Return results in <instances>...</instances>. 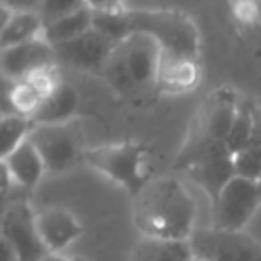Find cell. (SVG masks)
<instances>
[{"label": "cell", "instance_id": "44dd1931", "mask_svg": "<svg viewBox=\"0 0 261 261\" xmlns=\"http://www.w3.org/2000/svg\"><path fill=\"white\" fill-rule=\"evenodd\" d=\"M36 123L33 122L29 115H8L2 116L0 130H2V158L8 156L11 150H15L18 145H22L25 140H29V135Z\"/></svg>", "mask_w": 261, "mask_h": 261}, {"label": "cell", "instance_id": "30bf717a", "mask_svg": "<svg viewBox=\"0 0 261 261\" xmlns=\"http://www.w3.org/2000/svg\"><path fill=\"white\" fill-rule=\"evenodd\" d=\"M115 45L116 43L102 36L98 31L90 29L88 33L81 34L73 40L56 45V65L75 70V72L97 73L102 77V70H104Z\"/></svg>", "mask_w": 261, "mask_h": 261}, {"label": "cell", "instance_id": "cb8c5ba5", "mask_svg": "<svg viewBox=\"0 0 261 261\" xmlns=\"http://www.w3.org/2000/svg\"><path fill=\"white\" fill-rule=\"evenodd\" d=\"M41 0H2V8L13 13H38Z\"/></svg>", "mask_w": 261, "mask_h": 261}, {"label": "cell", "instance_id": "2e32d148", "mask_svg": "<svg viewBox=\"0 0 261 261\" xmlns=\"http://www.w3.org/2000/svg\"><path fill=\"white\" fill-rule=\"evenodd\" d=\"M43 29L45 23L38 13H13L2 8V29H0L2 48L40 40L43 38Z\"/></svg>", "mask_w": 261, "mask_h": 261}, {"label": "cell", "instance_id": "3957f363", "mask_svg": "<svg viewBox=\"0 0 261 261\" xmlns=\"http://www.w3.org/2000/svg\"><path fill=\"white\" fill-rule=\"evenodd\" d=\"M238 100L240 98L227 88L207 95L190 123L185 143L172 165L174 170L186 172L202 160L229 150L227 138Z\"/></svg>", "mask_w": 261, "mask_h": 261}, {"label": "cell", "instance_id": "7402d4cb", "mask_svg": "<svg viewBox=\"0 0 261 261\" xmlns=\"http://www.w3.org/2000/svg\"><path fill=\"white\" fill-rule=\"evenodd\" d=\"M234 170L238 177L261 181V145L247 147L234 154Z\"/></svg>", "mask_w": 261, "mask_h": 261}, {"label": "cell", "instance_id": "52a82bcc", "mask_svg": "<svg viewBox=\"0 0 261 261\" xmlns=\"http://www.w3.org/2000/svg\"><path fill=\"white\" fill-rule=\"evenodd\" d=\"M188 242L193 256L206 261H261V242L245 229L197 227Z\"/></svg>", "mask_w": 261, "mask_h": 261}, {"label": "cell", "instance_id": "e0dca14e", "mask_svg": "<svg viewBox=\"0 0 261 261\" xmlns=\"http://www.w3.org/2000/svg\"><path fill=\"white\" fill-rule=\"evenodd\" d=\"M193 250L188 240H160L142 236L127 261H192Z\"/></svg>", "mask_w": 261, "mask_h": 261}, {"label": "cell", "instance_id": "9c48e42d", "mask_svg": "<svg viewBox=\"0 0 261 261\" xmlns=\"http://www.w3.org/2000/svg\"><path fill=\"white\" fill-rule=\"evenodd\" d=\"M261 206V181L232 177L222 190L213 210V225L242 231Z\"/></svg>", "mask_w": 261, "mask_h": 261}, {"label": "cell", "instance_id": "8992f818", "mask_svg": "<svg viewBox=\"0 0 261 261\" xmlns=\"http://www.w3.org/2000/svg\"><path fill=\"white\" fill-rule=\"evenodd\" d=\"M29 140L43 158L47 174H63L84 160V136L72 122L36 123L31 130Z\"/></svg>", "mask_w": 261, "mask_h": 261}, {"label": "cell", "instance_id": "ac0fdd59", "mask_svg": "<svg viewBox=\"0 0 261 261\" xmlns=\"http://www.w3.org/2000/svg\"><path fill=\"white\" fill-rule=\"evenodd\" d=\"M90 29H93V11L88 6H84L79 11H73L47 23L43 29V40L56 47V45H61L88 33Z\"/></svg>", "mask_w": 261, "mask_h": 261}, {"label": "cell", "instance_id": "9a60e30c", "mask_svg": "<svg viewBox=\"0 0 261 261\" xmlns=\"http://www.w3.org/2000/svg\"><path fill=\"white\" fill-rule=\"evenodd\" d=\"M2 165L9 170L13 181L27 190L36 188L38 182L47 174L43 158L31 140H25L22 145L2 158Z\"/></svg>", "mask_w": 261, "mask_h": 261}, {"label": "cell", "instance_id": "d6986e66", "mask_svg": "<svg viewBox=\"0 0 261 261\" xmlns=\"http://www.w3.org/2000/svg\"><path fill=\"white\" fill-rule=\"evenodd\" d=\"M252 127H254V106L245 98H240L238 108L232 120L231 133L227 138V147L232 154L247 149L252 138Z\"/></svg>", "mask_w": 261, "mask_h": 261}, {"label": "cell", "instance_id": "83f0119b", "mask_svg": "<svg viewBox=\"0 0 261 261\" xmlns=\"http://www.w3.org/2000/svg\"><path fill=\"white\" fill-rule=\"evenodd\" d=\"M192 261H206V259H202V257H197V256H193V259Z\"/></svg>", "mask_w": 261, "mask_h": 261}, {"label": "cell", "instance_id": "484cf974", "mask_svg": "<svg viewBox=\"0 0 261 261\" xmlns=\"http://www.w3.org/2000/svg\"><path fill=\"white\" fill-rule=\"evenodd\" d=\"M261 145V108L254 106V127H252V138H250L249 147Z\"/></svg>", "mask_w": 261, "mask_h": 261}, {"label": "cell", "instance_id": "d4e9b609", "mask_svg": "<svg viewBox=\"0 0 261 261\" xmlns=\"http://www.w3.org/2000/svg\"><path fill=\"white\" fill-rule=\"evenodd\" d=\"M84 4L93 11H106V9H120L122 0H84Z\"/></svg>", "mask_w": 261, "mask_h": 261}, {"label": "cell", "instance_id": "5bb4252c", "mask_svg": "<svg viewBox=\"0 0 261 261\" xmlns=\"http://www.w3.org/2000/svg\"><path fill=\"white\" fill-rule=\"evenodd\" d=\"M79 108V93L66 83H54V86L40 98L31 113L34 123H66L72 122Z\"/></svg>", "mask_w": 261, "mask_h": 261}, {"label": "cell", "instance_id": "4316f807", "mask_svg": "<svg viewBox=\"0 0 261 261\" xmlns=\"http://www.w3.org/2000/svg\"><path fill=\"white\" fill-rule=\"evenodd\" d=\"M41 261H88L84 257H77V256H65L61 252H50L43 257Z\"/></svg>", "mask_w": 261, "mask_h": 261}, {"label": "cell", "instance_id": "ffe728a7", "mask_svg": "<svg viewBox=\"0 0 261 261\" xmlns=\"http://www.w3.org/2000/svg\"><path fill=\"white\" fill-rule=\"evenodd\" d=\"M93 29L111 40L113 43H120L133 34L129 25V11H123L122 8L93 11Z\"/></svg>", "mask_w": 261, "mask_h": 261}, {"label": "cell", "instance_id": "8fae6325", "mask_svg": "<svg viewBox=\"0 0 261 261\" xmlns=\"http://www.w3.org/2000/svg\"><path fill=\"white\" fill-rule=\"evenodd\" d=\"M54 47L40 40L2 48V75L15 83H23L56 68Z\"/></svg>", "mask_w": 261, "mask_h": 261}, {"label": "cell", "instance_id": "6da1fadb", "mask_svg": "<svg viewBox=\"0 0 261 261\" xmlns=\"http://www.w3.org/2000/svg\"><path fill=\"white\" fill-rule=\"evenodd\" d=\"M133 199V220L142 236L190 240L197 229L195 200L177 179H150Z\"/></svg>", "mask_w": 261, "mask_h": 261}, {"label": "cell", "instance_id": "277c9868", "mask_svg": "<svg viewBox=\"0 0 261 261\" xmlns=\"http://www.w3.org/2000/svg\"><path fill=\"white\" fill-rule=\"evenodd\" d=\"M130 33H142L158 41L163 54L161 66L197 65L200 48L199 31L186 15L179 11H129Z\"/></svg>", "mask_w": 261, "mask_h": 261}, {"label": "cell", "instance_id": "603a6c76", "mask_svg": "<svg viewBox=\"0 0 261 261\" xmlns=\"http://www.w3.org/2000/svg\"><path fill=\"white\" fill-rule=\"evenodd\" d=\"M84 0H41V6L38 9V15L41 16L43 23L54 22L65 15H70L73 11H79L84 8Z\"/></svg>", "mask_w": 261, "mask_h": 261}, {"label": "cell", "instance_id": "4fadbf2b", "mask_svg": "<svg viewBox=\"0 0 261 261\" xmlns=\"http://www.w3.org/2000/svg\"><path fill=\"white\" fill-rule=\"evenodd\" d=\"M185 174L190 181L195 182L197 186H200L206 192V195L211 200V206H213L220 197L222 190L227 186V182L232 177H236L234 154L229 152V150L215 154V156L193 165Z\"/></svg>", "mask_w": 261, "mask_h": 261}, {"label": "cell", "instance_id": "7a4b0ae2", "mask_svg": "<svg viewBox=\"0 0 261 261\" xmlns=\"http://www.w3.org/2000/svg\"><path fill=\"white\" fill-rule=\"evenodd\" d=\"M163 54L154 38L133 33L115 45L102 77L122 98H143L158 88Z\"/></svg>", "mask_w": 261, "mask_h": 261}, {"label": "cell", "instance_id": "ba28073f", "mask_svg": "<svg viewBox=\"0 0 261 261\" xmlns=\"http://www.w3.org/2000/svg\"><path fill=\"white\" fill-rule=\"evenodd\" d=\"M0 240L11 245L20 261H41L48 252L36 225V213L29 200L4 206Z\"/></svg>", "mask_w": 261, "mask_h": 261}, {"label": "cell", "instance_id": "5b68a950", "mask_svg": "<svg viewBox=\"0 0 261 261\" xmlns=\"http://www.w3.org/2000/svg\"><path fill=\"white\" fill-rule=\"evenodd\" d=\"M84 161L133 197L150 181L147 174V147L143 143L122 142L86 149Z\"/></svg>", "mask_w": 261, "mask_h": 261}, {"label": "cell", "instance_id": "7c38bea8", "mask_svg": "<svg viewBox=\"0 0 261 261\" xmlns=\"http://www.w3.org/2000/svg\"><path fill=\"white\" fill-rule=\"evenodd\" d=\"M36 225L48 252H61L83 234V225L75 215L59 206L36 213Z\"/></svg>", "mask_w": 261, "mask_h": 261}]
</instances>
